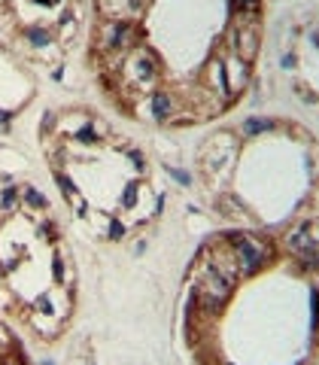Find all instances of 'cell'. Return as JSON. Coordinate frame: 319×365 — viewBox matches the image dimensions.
<instances>
[{
    "instance_id": "cell-1",
    "label": "cell",
    "mask_w": 319,
    "mask_h": 365,
    "mask_svg": "<svg viewBox=\"0 0 319 365\" xmlns=\"http://www.w3.org/2000/svg\"><path fill=\"white\" fill-rule=\"evenodd\" d=\"M179 365H319V220L219 232L177 314Z\"/></svg>"
},
{
    "instance_id": "cell-2",
    "label": "cell",
    "mask_w": 319,
    "mask_h": 365,
    "mask_svg": "<svg viewBox=\"0 0 319 365\" xmlns=\"http://www.w3.org/2000/svg\"><path fill=\"white\" fill-rule=\"evenodd\" d=\"M198 165L210 207L244 232H277L304 220L319 192V150L310 134L271 116L213 134Z\"/></svg>"
},
{
    "instance_id": "cell-3",
    "label": "cell",
    "mask_w": 319,
    "mask_h": 365,
    "mask_svg": "<svg viewBox=\"0 0 319 365\" xmlns=\"http://www.w3.org/2000/svg\"><path fill=\"white\" fill-rule=\"evenodd\" d=\"M43 143L64 201L91 235L122 241L158 213L146 155L91 110L55 113Z\"/></svg>"
},
{
    "instance_id": "cell-4",
    "label": "cell",
    "mask_w": 319,
    "mask_h": 365,
    "mask_svg": "<svg viewBox=\"0 0 319 365\" xmlns=\"http://www.w3.org/2000/svg\"><path fill=\"white\" fill-rule=\"evenodd\" d=\"M0 311L43 344L76 311V271L49 201L33 186L0 192Z\"/></svg>"
},
{
    "instance_id": "cell-5",
    "label": "cell",
    "mask_w": 319,
    "mask_h": 365,
    "mask_svg": "<svg viewBox=\"0 0 319 365\" xmlns=\"http://www.w3.org/2000/svg\"><path fill=\"white\" fill-rule=\"evenodd\" d=\"M0 365H33L25 341L6 319H0Z\"/></svg>"
}]
</instances>
